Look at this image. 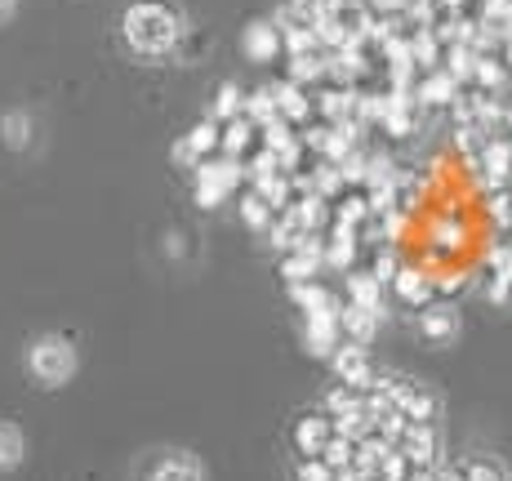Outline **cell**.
I'll return each instance as SVG.
<instances>
[{"mask_svg":"<svg viewBox=\"0 0 512 481\" xmlns=\"http://www.w3.org/2000/svg\"><path fill=\"white\" fill-rule=\"evenodd\" d=\"M27 375L36 379L41 388H63L72 384L76 366H81V357H76V343L67 335H36L27 343Z\"/></svg>","mask_w":512,"mask_h":481,"instance_id":"cell-2","label":"cell"},{"mask_svg":"<svg viewBox=\"0 0 512 481\" xmlns=\"http://www.w3.org/2000/svg\"><path fill=\"white\" fill-rule=\"evenodd\" d=\"M303 343H308L312 357H326L343 343V330H339V312H321V317H303Z\"/></svg>","mask_w":512,"mask_h":481,"instance_id":"cell-16","label":"cell"},{"mask_svg":"<svg viewBox=\"0 0 512 481\" xmlns=\"http://www.w3.org/2000/svg\"><path fill=\"white\" fill-rule=\"evenodd\" d=\"M455 468H459V481H504L508 477L495 459H464V464H455Z\"/></svg>","mask_w":512,"mask_h":481,"instance_id":"cell-30","label":"cell"},{"mask_svg":"<svg viewBox=\"0 0 512 481\" xmlns=\"http://www.w3.org/2000/svg\"><path fill=\"white\" fill-rule=\"evenodd\" d=\"M392 286V294H397L401 303H406V308H423V303H432L437 299V286H432V272L428 268H419V263H401L397 268V277L388 281Z\"/></svg>","mask_w":512,"mask_h":481,"instance_id":"cell-11","label":"cell"},{"mask_svg":"<svg viewBox=\"0 0 512 481\" xmlns=\"http://www.w3.org/2000/svg\"><path fill=\"white\" fill-rule=\"evenodd\" d=\"M219 152V121H201V125H192V130L183 134L179 143H174V165H183V170H192L196 161H205V156H214Z\"/></svg>","mask_w":512,"mask_h":481,"instance_id":"cell-12","label":"cell"},{"mask_svg":"<svg viewBox=\"0 0 512 481\" xmlns=\"http://www.w3.org/2000/svg\"><path fill=\"white\" fill-rule=\"evenodd\" d=\"M285 81L303 85V90H317L326 81V49H312V54H290L285 58Z\"/></svg>","mask_w":512,"mask_h":481,"instance_id":"cell-22","label":"cell"},{"mask_svg":"<svg viewBox=\"0 0 512 481\" xmlns=\"http://www.w3.org/2000/svg\"><path fill=\"white\" fill-rule=\"evenodd\" d=\"M23 455H27L23 433H18L14 424H0V473H5V468H18Z\"/></svg>","mask_w":512,"mask_h":481,"instance_id":"cell-27","label":"cell"},{"mask_svg":"<svg viewBox=\"0 0 512 481\" xmlns=\"http://www.w3.org/2000/svg\"><path fill=\"white\" fill-rule=\"evenodd\" d=\"M14 5H18V0H0V23H5V18H14Z\"/></svg>","mask_w":512,"mask_h":481,"instance_id":"cell-34","label":"cell"},{"mask_svg":"<svg viewBox=\"0 0 512 481\" xmlns=\"http://www.w3.org/2000/svg\"><path fill=\"white\" fill-rule=\"evenodd\" d=\"M468 245V228L459 214H437L428 223V250L432 254H459Z\"/></svg>","mask_w":512,"mask_h":481,"instance_id":"cell-20","label":"cell"},{"mask_svg":"<svg viewBox=\"0 0 512 481\" xmlns=\"http://www.w3.org/2000/svg\"><path fill=\"white\" fill-rule=\"evenodd\" d=\"M459 90H464V85L450 81V76L437 67V72H423V76H419V81H415V94H410V98L419 103V112H450V103L459 98Z\"/></svg>","mask_w":512,"mask_h":481,"instance_id":"cell-14","label":"cell"},{"mask_svg":"<svg viewBox=\"0 0 512 481\" xmlns=\"http://www.w3.org/2000/svg\"><path fill=\"white\" fill-rule=\"evenodd\" d=\"M339 468H330L321 455H299V468H294V477L299 481H334Z\"/></svg>","mask_w":512,"mask_h":481,"instance_id":"cell-31","label":"cell"},{"mask_svg":"<svg viewBox=\"0 0 512 481\" xmlns=\"http://www.w3.org/2000/svg\"><path fill=\"white\" fill-rule=\"evenodd\" d=\"M0 139H5L9 152H27V147H32V139H36V121H32V112L14 107V112L0 116Z\"/></svg>","mask_w":512,"mask_h":481,"instance_id":"cell-24","label":"cell"},{"mask_svg":"<svg viewBox=\"0 0 512 481\" xmlns=\"http://www.w3.org/2000/svg\"><path fill=\"white\" fill-rule=\"evenodd\" d=\"M415 330H419V339H428V343H450L464 330V312H459L455 299H432L415 312Z\"/></svg>","mask_w":512,"mask_h":481,"instance_id":"cell-6","label":"cell"},{"mask_svg":"<svg viewBox=\"0 0 512 481\" xmlns=\"http://www.w3.org/2000/svg\"><path fill=\"white\" fill-rule=\"evenodd\" d=\"M504 481H512V473H508V477H504Z\"/></svg>","mask_w":512,"mask_h":481,"instance_id":"cell-35","label":"cell"},{"mask_svg":"<svg viewBox=\"0 0 512 481\" xmlns=\"http://www.w3.org/2000/svg\"><path fill=\"white\" fill-rule=\"evenodd\" d=\"M321 245H326V268L330 272L361 268V237L352 228H339V223H330V228L321 232Z\"/></svg>","mask_w":512,"mask_h":481,"instance_id":"cell-13","label":"cell"},{"mask_svg":"<svg viewBox=\"0 0 512 481\" xmlns=\"http://www.w3.org/2000/svg\"><path fill=\"white\" fill-rule=\"evenodd\" d=\"M481 294H486V303H495V308H508V303H512V281H504V277H486Z\"/></svg>","mask_w":512,"mask_h":481,"instance_id":"cell-32","label":"cell"},{"mask_svg":"<svg viewBox=\"0 0 512 481\" xmlns=\"http://www.w3.org/2000/svg\"><path fill=\"white\" fill-rule=\"evenodd\" d=\"M263 90L272 94V103H277V116L285 125H308V121H317V107H312V90H303V85H294V81H272V85H263Z\"/></svg>","mask_w":512,"mask_h":481,"instance_id":"cell-9","label":"cell"},{"mask_svg":"<svg viewBox=\"0 0 512 481\" xmlns=\"http://www.w3.org/2000/svg\"><path fill=\"white\" fill-rule=\"evenodd\" d=\"M165 241H170V245H165V250H170L174 259H179V254H183V237H179V232H174V237H165Z\"/></svg>","mask_w":512,"mask_h":481,"instance_id":"cell-33","label":"cell"},{"mask_svg":"<svg viewBox=\"0 0 512 481\" xmlns=\"http://www.w3.org/2000/svg\"><path fill=\"white\" fill-rule=\"evenodd\" d=\"M245 112V90H241V85H223V90H219V98H214V121H232V116H241Z\"/></svg>","mask_w":512,"mask_h":481,"instance_id":"cell-29","label":"cell"},{"mask_svg":"<svg viewBox=\"0 0 512 481\" xmlns=\"http://www.w3.org/2000/svg\"><path fill=\"white\" fill-rule=\"evenodd\" d=\"M259 147V130H254L250 116H232V121L219 125V156H232V161H245V156Z\"/></svg>","mask_w":512,"mask_h":481,"instance_id":"cell-15","label":"cell"},{"mask_svg":"<svg viewBox=\"0 0 512 481\" xmlns=\"http://www.w3.org/2000/svg\"><path fill=\"white\" fill-rule=\"evenodd\" d=\"M241 45H245V54H250L254 63H272V58H281V32L272 23H250Z\"/></svg>","mask_w":512,"mask_h":481,"instance_id":"cell-23","label":"cell"},{"mask_svg":"<svg viewBox=\"0 0 512 481\" xmlns=\"http://www.w3.org/2000/svg\"><path fill=\"white\" fill-rule=\"evenodd\" d=\"M241 183H245V161H232V156L214 152L192 165V192L196 205H205V210H219L228 196H236Z\"/></svg>","mask_w":512,"mask_h":481,"instance_id":"cell-3","label":"cell"},{"mask_svg":"<svg viewBox=\"0 0 512 481\" xmlns=\"http://www.w3.org/2000/svg\"><path fill=\"white\" fill-rule=\"evenodd\" d=\"M392 450H397L406 464H415V468H437L441 464L437 424H401V433L392 437Z\"/></svg>","mask_w":512,"mask_h":481,"instance_id":"cell-5","label":"cell"},{"mask_svg":"<svg viewBox=\"0 0 512 481\" xmlns=\"http://www.w3.org/2000/svg\"><path fill=\"white\" fill-rule=\"evenodd\" d=\"M121 27H125V45H130L139 58L174 54L179 41H183V32H187L179 9L161 5V0H139V5H130L125 18H121Z\"/></svg>","mask_w":512,"mask_h":481,"instance_id":"cell-1","label":"cell"},{"mask_svg":"<svg viewBox=\"0 0 512 481\" xmlns=\"http://www.w3.org/2000/svg\"><path fill=\"white\" fill-rule=\"evenodd\" d=\"M379 326H383V317H374V312L357 308V303H343V308H339V330H343V339H348V343H361V348H370L374 335H379Z\"/></svg>","mask_w":512,"mask_h":481,"instance_id":"cell-21","label":"cell"},{"mask_svg":"<svg viewBox=\"0 0 512 481\" xmlns=\"http://www.w3.org/2000/svg\"><path fill=\"white\" fill-rule=\"evenodd\" d=\"M139 481H205V468L196 464L192 455H183V450H170V455L156 459Z\"/></svg>","mask_w":512,"mask_h":481,"instance_id":"cell-19","label":"cell"},{"mask_svg":"<svg viewBox=\"0 0 512 481\" xmlns=\"http://www.w3.org/2000/svg\"><path fill=\"white\" fill-rule=\"evenodd\" d=\"M472 85L486 94H504L508 90V67L499 63L495 54H477V67H472Z\"/></svg>","mask_w":512,"mask_h":481,"instance_id":"cell-25","label":"cell"},{"mask_svg":"<svg viewBox=\"0 0 512 481\" xmlns=\"http://www.w3.org/2000/svg\"><path fill=\"white\" fill-rule=\"evenodd\" d=\"M321 272H326V245H321V237H303L290 254H281L285 286H294V281H317Z\"/></svg>","mask_w":512,"mask_h":481,"instance_id":"cell-8","label":"cell"},{"mask_svg":"<svg viewBox=\"0 0 512 481\" xmlns=\"http://www.w3.org/2000/svg\"><path fill=\"white\" fill-rule=\"evenodd\" d=\"M486 219L495 223L504 237H512V188H504V192H490L486 196Z\"/></svg>","mask_w":512,"mask_h":481,"instance_id":"cell-28","label":"cell"},{"mask_svg":"<svg viewBox=\"0 0 512 481\" xmlns=\"http://www.w3.org/2000/svg\"><path fill=\"white\" fill-rule=\"evenodd\" d=\"M330 437H334V419L326 410H312V415H303L299 424H294V450H299V455H321Z\"/></svg>","mask_w":512,"mask_h":481,"instance_id":"cell-17","label":"cell"},{"mask_svg":"<svg viewBox=\"0 0 512 481\" xmlns=\"http://www.w3.org/2000/svg\"><path fill=\"white\" fill-rule=\"evenodd\" d=\"M236 214H241V223H245L250 232H259V237L272 228V219H277V214H272L268 205H263L250 188H241V196H236Z\"/></svg>","mask_w":512,"mask_h":481,"instance_id":"cell-26","label":"cell"},{"mask_svg":"<svg viewBox=\"0 0 512 481\" xmlns=\"http://www.w3.org/2000/svg\"><path fill=\"white\" fill-rule=\"evenodd\" d=\"M290 299H294V308H299L303 317H321V312H339L343 308L339 294H334L330 286H321V281H294Z\"/></svg>","mask_w":512,"mask_h":481,"instance_id":"cell-18","label":"cell"},{"mask_svg":"<svg viewBox=\"0 0 512 481\" xmlns=\"http://www.w3.org/2000/svg\"><path fill=\"white\" fill-rule=\"evenodd\" d=\"M472 170H477V183L486 188V196L512 188V134L508 130L490 134L486 147H481V156L472 161Z\"/></svg>","mask_w":512,"mask_h":481,"instance_id":"cell-4","label":"cell"},{"mask_svg":"<svg viewBox=\"0 0 512 481\" xmlns=\"http://www.w3.org/2000/svg\"><path fill=\"white\" fill-rule=\"evenodd\" d=\"M330 366H334V375H339L343 388H357V392H366L374 384V375H379L370 348H361V343H348V339H343L339 348L330 352Z\"/></svg>","mask_w":512,"mask_h":481,"instance_id":"cell-7","label":"cell"},{"mask_svg":"<svg viewBox=\"0 0 512 481\" xmlns=\"http://www.w3.org/2000/svg\"><path fill=\"white\" fill-rule=\"evenodd\" d=\"M343 303H357L374 317H388V286H379L366 268H352L343 272Z\"/></svg>","mask_w":512,"mask_h":481,"instance_id":"cell-10","label":"cell"}]
</instances>
